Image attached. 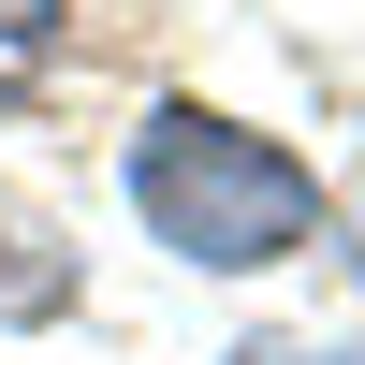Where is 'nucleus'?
Here are the masks:
<instances>
[{
	"instance_id": "2",
	"label": "nucleus",
	"mask_w": 365,
	"mask_h": 365,
	"mask_svg": "<svg viewBox=\"0 0 365 365\" xmlns=\"http://www.w3.org/2000/svg\"><path fill=\"white\" fill-rule=\"evenodd\" d=\"M234 365H365V351H322V336H263V351H234Z\"/></svg>"
},
{
	"instance_id": "1",
	"label": "nucleus",
	"mask_w": 365,
	"mask_h": 365,
	"mask_svg": "<svg viewBox=\"0 0 365 365\" xmlns=\"http://www.w3.org/2000/svg\"><path fill=\"white\" fill-rule=\"evenodd\" d=\"M132 190H146V220H161V249H190V263H278L292 234L322 220V190L278 146H249L234 117H161L146 161H132Z\"/></svg>"
}]
</instances>
